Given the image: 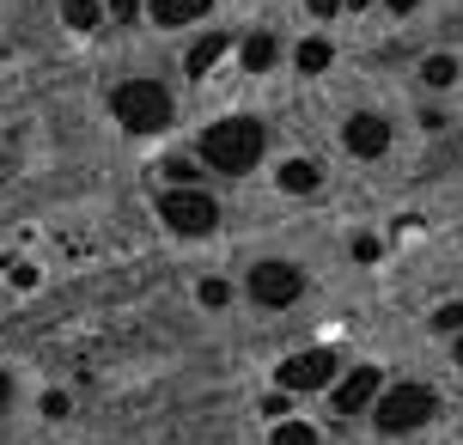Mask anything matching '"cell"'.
<instances>
[{
	"label": "cell",
	"instance_id": "5b68a950",
	"mask_svg": "<svg viewBox=\"0 0 463 445\" xmlns=\"http://www.w3.org/2000/svg\"><path fill=\"white\" fill-rule=\"evenodd\" d=\"M335 384V348H305L293 360H280V391L299 397V391H329Z\"/></svg>",
	"mask_w": 463,
	"mask_h": 445
},
{
	"label": "cell",
	"instance_id": "ac0fdd59",
	"mask_svg": "<svg viewBox=\"0 0 463 445\" xmlns=\"http://www.w3.org/2000/svg\"><path fill=\"white\" fill-rule=\"evenodd\" d=\"M165 177H171V184H195V165H189V159H165Z\"/></svg>",
	"mask_w": 463,
	"mask_h": 445
},
{
	"label": "cell",
	"instance_id": "2e32d148",
	"mask_svg": "<svg viewBox=\"0 0 463 445\" xmlns=\"http://www.w3.org/2000/svg\"><path fill=\"white\" fill-rule=\"evenodd\" d=\"M269 445H317V433H311L305 421H280V427H275V440H269Z\"/></svg>",
	"mask_w": 463,
	"mask_h": 445
},
{
	"label": "cell",
	"instance_id": "603a6c76",
	"mask_svg": "<svg viewBox=\"0 0 463 445\" xmlns=\"http://www.w3.org/2000/svg\"><path fill=\"white\" fill-rule=\"evenodd\" d=\"M384 6H391V13H415V0H384Z\"/></svg>",
	"mask_w": 463,
	"mask_h": 445
},
{
	"label": "cell",
	"instance_id": "7a4b0ae2",
	"mask_svg": "<svg viewBox=\"0 0 463 445\" xmlns=\"http://www.w3.org/2000/svg\"><path fill=\"white\" fill-rule=\"evenodd\" d=\"M110 110L128 135H159L165 122H171V92H165L159 80H122L110 92Z\"/></svg>",
	"mask_w": 463,
	"mask_h": 445
},
{
	"label": "cell",
	"instance_id": "cb8c5ba5",
	"mask_svg": "<svg viewBox=\"0 0 463 445\" xmlns=\"http://www.w3.org/2000/svg\"><path fill=\"white\" fill-rule=\"evenodd\" d=\"M458 366H463V329H458Z\"/></svg>",
	"mask_w": 463,
	"mask_h": 445
},
{
	"label": "cell",
	"instance_id": "9c48e42d",
	"mask_svg": "<svg viewBox=\"0 0 463 445\" xmlns=\"http://www.w3.org/2000/svg\"><path fill=\"white\" fill-rule=\"evenodd\" d=\"M275 62H280V43L269 37V31H250V37H244V68H250V73H269Z\"/></svg>",
	"mask_w": 463,
	"mask_h": 445
},
{
	"label": "cell",
	"instance_id": "8fae6325",
	"mask_svg": "<svg viewBox=\"0 0 463 445\" xmlns=\"http://www.w3.org/2000/svg\"><path fill=\"white\" fill-rule=\"evenodd\" d=\"M213 0H153V19L159 24H189V19H202Z\"/></svg>",
	"mask_w": 463,
	"mask_h": 445
},
{
	"label": "cell",
	"instance_id": "9a60e30c",
	"mask_svg": "<svg viewBox=\"0 0 463 445\" xmlns=\"http://www.w3.org/2000/svg\"><path fill=\"white\" fill-rule=\"evenodd\" d=\"M420 80H427V86H451V80H458V62H451V55H433V62L420 68Z\"/></svg>",
	"mask_w": 463,
	"mask_h": 445
},
{
	"label": "cell",
	"instance_id": "4fadbf2b",
	"mask_svg": "<svg viewBox=\"0 0 463 445\" xmlns=\"http://www.w3.org/2000/svg\"><path fill=\"white\" fill-rule=\"evenodd\" d=\"M329 55H335V49H329V37H305V43H299V73H324Z\"/></svg>",
	"mask_w": 463,
	"mask_h": 445
},
{
	"label": "cell",
	"instance_id": "ffe728a7",
	"mask_svg": "<svg viewBox=\"0 0 463 445\" xmlns=\"http://www.w3.org/2000/svg\"><path fill=\"white\" fill-rule=\"evenodd\" d=\"M433 324H439V329H463V305H439Z\"/></svg>",
	"mask_w": 463,
	"mask_h": 445
},
{
	"label": "cell",
	"instance_id": "44dd1931",
	"mask_svg": "<svg viewBox=\"0 0 463 445\" xmlns=\"http://www.w3.org/2000/svg\"><path fill=\"white\" fill-rule=\"evenodd\" d=\"M305 6H311V13H317V19H329V13H335V6H342V0H305Z\"/></svg>",
	"mask_w": 463,
	"mask_h": 445
},
{
	"label": "cell",
	"instance_id": "7c38bea8",
	"mask_svg": "<svg viewBox=\"0 0 463 445\" xmlns=\"http://www.w3.org/2000/svg\"><path fill=\"white\" fill-rule=\"evenodd\" d=\"M226 49H232L226 37H202V43L189 49V62H184V68H189V73H208L213 62H220V55H226Z\"/></svg>",
	"mask_w": 463,
	"mask_h": 445
},
{
	"label": "cell",
	"instance_id": "ba28073f",
	"mask_svg": "<svg viewBox=\"0 0 463 445\" xmlns=\"http://www.w3.org/2000/svg\"><path fill=\"white\" fill-rule=\"evenodd\" d=\"M384 384H378V366H354V373L335 384V415H360V409H372V397H378Z\"/></svg>",
	"mask_w": 463,
	"mask_h": 445
},
{
	"label": "cell",
	"instance_id": "277c9868",
	"mask_svg": "<svg viewBox=\"0 0 463 445\" xmlns=\"http://www.w3.org/2000/svg\"><path fill=\"white\" fill-rule=\"evenodd\" d=\"M433 391L427 384H396V391H384V397L372 402V415H378V433H409V427H427L433 421Z\"/></svg>",
	"mask_w": 463,
	"mask_h": 445
},
{
	"label": "cell",
	"instance_id": "3957f363",
	"mask_svg": "<svg viewBox=\"0 0 463 445\" xmlns=\"http://www.w3.org/2000/svg\"><path fill=\"white\" fill-rule=\"evenodd\" d=\"M159 220L171 226L177 238H202V232H213L220 226V202H213L208 189H195V184H171L159 195Z\"/></svg>",
	"mask_w": 463,
	"mask_h": 445
},
{
	"label": "cell",
	"instance_id": "e0dca14e",
	"mask_svg": "<svg viewBox=\"0 0 463 445\" xmlns=\"http://www.w3.org/2000/svg\"><path fill=\"white\" fill-rule=\"evenodd\" d=\"M195 293H202V305H213V311H220V305L232 299V287H226V281H213V275H208L202 287H195Z\"/></svg>",
	"mask_w": 463,
	"mask_h": 445
},
{
	"label": "cell",
	"instance_id": "52a82bcc",
	"mask_svg": "<svg viewBox=\"0 0 463 445\" xmlns=\"http://www.w3.org/2000/svg\"><path fill=\"white\" fill-rule=\"evenodd\" d=\"M342 147L354 153V159H378V153L391 147V122H384V117H347Z\"/></svg>",
	"mask_w": 463,
	"mask_h": 445
},
{
	"label": "cell",
	"instance_id": "7402d4cb",
	"mask_svg": "<svg viewBox=\"0 0 463 445\" xmlns=\"http://www.w3.org/2000/svg\"><path fill=\"white\" fill-rule=\"evenodd\" d=\"M6 402H13V378L0 373V409H6Z\"/></svg>",
	"mask_w": 463,
	"mask_h": 445
},
{
	"label": "cell",
	"instance_id": "8992f818",
	"mask_svg": "<svg viewBox=\"0 0 463 445\" xmlns=\"http://www.w3.org/2000/svg\"><path fill=\"white\" fill-rule=\"evenodd\" d=\"M305 293V275L293 262H256L250 269V299L269 305V311H287V305Z\"/></svg>",
	"mask_w": 463,
	"mask_h": 445
},
{
	"label": "cell",
	"instance_id": "5bb4252c",
	"mask_svg": "<svg viewBox=\"0 0 463 445\" xmlns=\"http://www.w3.org/2000/svg\"><path fill=\"white\" fill-rule=\"evenodd\" d=\"M61 19H68L73 31H92V24L104 19V6H98V0H61Z\"/></svg>",
	"mask_w": 463,
	"mask_h": 445
},
{
	"label": "cell",
	"instance_id": "d4e9b609",
	"mask_svg": "<svg viewBox=\"0 0 463 445\" xmlns=\"http://www.w3.org/2000/svg\"><path fill=\"white\" fill-rule=\"evenodd\" d=\"M342 6H372V0H342Z\"/></svg>",
	"mask_w": 463,
	"mask_h": 445
},
{
	"label": "cell",
	"instance_id": "6da1fadb",
	"mask_svg": "<svg viewBox=\"0 0 463 445\" xmlns=\"http://www.w3.org/2000/svg\"><path fill=\"white\" fill-rule=\"evenodd\" d=\"M262 147H269V135H262L256 117H226L202 135V159H208L213 171H226V177H244V171L262 159Z\"/></svg>",
	"mask_w": 463,
	"mask_h": 445
},
{
	"label": "cell",
	"instance_id": "30bf717a",
	"mask_svg": "<svg viewBox=\"0 0 463 445\" xmlns=\"http://www.w3.org/2000/svg\"><path fill=\"white\" fill-rule=\"evenodd\" d=\"M275 184L287 189V195H311V189H317V165H311V159H287Z\"/></svg>",
	"mask_w": 463,
	"mask_h": 445
},
{
	"label": "cell",
	"instance_id": "d6986e66",
	"mask_svg": "<svg viewBox=\"0 0 463 445\" xmlns=\"http://www.w3.org/2000/svg\"><path fill=\"white\" fill-rule=\"evenodd\" d=\"M378 251H384V244H378L372 232H360V238H354V262H378Z\"/></svg>",
	"mask_w": 463,
	"mask_h": 445
}]
</instances>
